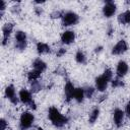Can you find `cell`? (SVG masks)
Wrapping results in <instances>:
<instances>
[{
    "label": "cell",
    "instance_id": "obj_1",
    "mask_svg": "<svg viewBox=\"0 0 130 130\" xmlns=\"http://www.w3.org/2000/svg\"><path fill=\"white\" fill-rule=\"evenodd\" d=\"M48 116H49V119L50 121L52 122V124L55 126V127H58V128H61L63 127L67 122H68V118L63 116L60 111L55 108V107H51L49 108V111H48Z\"/></svg>",
    "mask_w": 130,
    "mask_h": 130
},
{
    "label": "cell",
    "instance_id": "obj_2",
    "mask_svg": "<svg viewBox=\"0 0 130 130\" xmlns=\"http://www.w3.org/2000/svg\"><path fill=\"white\" fill-rule=\"evenodd\" d=\"M112 76H113L112 70L110 68H107L102 75H100V76H98L95 78V86H96V89L100 90V91H104L107 88L109 81L112 79Z\"/></svg>",
    "mask_w": 130,
    "mask_h": 130
},
{
    "label": "cell",
    "instance_id": "obj_3",
    "mask_svg": "<svg viewBox=\"0 0 130 130\" xmlns=\"http://www.w3.org/2000/svg\"><path fill=\"white\" fill-rule=\"evenodd\" d=\"M35 121V116L29 112H24L21 114L19 119V128L20 130H27L31 127Z\"/></svg>",
    "mask_w": 130,
    "mask_h": 130
},
{
    "label": "cell",
    "instance_id": "obj_4",
    "mask_svg": "<svg viewBox=\"0 0 130 130\" xmlns=\"http://www.w3.org/2000/svg\"><path fill=\"white\" fill-rule=\"evenodd\" d=\"M19 100H20V102H21L22 104L28 105L31 109H34V110L37 109L36 104H35L32 98H31V93H30L27 89H25V88L20 89V91H19Z\"/></svg>",
    "mask_w": 130,
    "mask_h": 130
},
{
    "label": "cell",
    "instance_id": "obj_5",
    "mask_svg": "<svg viewBox=\"0 0 130 130\" xmlns=\"http://www.w3.org/2000/svg\"><path fill=\"white\" fill-rule=\"evenodd\" d=\"M78 15L73 12V11H68L65 12L62 16V24L64 26H69V25H74L78 22Z\"/></svg>",
    "mask_w": 130,
    "mask_h": 130
},
{
    "label": "cell",
    "instance_id": "obj_6",
    "mask_svg": "<svg viewBox=\"0 0 130 130\" xmlns=\"http://www.w3.org/2000/svg\"><path fill=\"white\" fill-rule=\"evenodd\" d=\"M27 44V37L26 34L22 30H18L15 34V48L22 51L26 48Z\"/></svg>",
    "mask_w": 130,
    "mask_h": 130
},
{
    "label": "cell",
    "instance_id": "obj_7",
    "mask_svg": "<svg viewBox=\"0 0 130 130\" xmlns=\"http://www.w3.org/2000/svg\"><path fill=\"white\" fill-rule=\"evenodd\" d=\"M128 49V46H127V43L124 41V40H121L119 41L112 49V54L114 55H121V54H124Z\"/></svg>",
    "mask_w": 130,
    "mask_h": 130
},
{
    "label": "cell",
    "instance_id": "obj_8",
    "mask_svg": "<svg viewBox=\"0 0 130 130\" xmlns=\"http://www.w3.org/2000/svg\"><path fill=\"white\" fill-rule=\"evenodd\" d=\"M116 9H117V6L114 2L112 1H108L105 6L103 7V14L106 16V17H111L115 14L116 12Z\"/></svg>",
    "mask_w": 130,
    "mask_h": 130
},
{
    "label": "cell",
    "instance_id": "obj_9",
    "mask_svg": "<svg viewBox=\"0 0 130 130\" xmlns=\"http://www.w3.org/2000/svg\"><path fill=\"white\" fill-rule=\"evenodd\" d=\"M5 95L13 105H16L18 103V99L16 98L15 89H14V86L12 84L6 86V88H5Z\"/></svg>",
    "mask_w": 130,
    "mask_h": 130
},
{
    "label": "cell",
    "instance_id": "obj_10",
    "mask_svg": "<svg viewBox=\"0 0 130 130\" xmlns=\"http://www.w3.org/2000/svg\"><path fill=\"white\" fill-rule=\"evenodd\" d=\"M12 29H13V23L11 22H8L6 23L3 27H2V31H3V38H2V45L5 46L8 42V39L10 37V34L12 32Z\"/></svg>",
    "mask_w": 130,
    "mask_h": 130
},
{
    "label": "cell",
    "instance_id": "obj_11",
    "mask_svg": "<svg viewBox=\"0 0 130 130\" xmlns=\"http://www.w3.org/2000/svg\"><path fill=\"white\" fill-rule=\"evenodd\" d=\"M75 40V32L73 30H65L61 35V42L65 45H69L73 43Z\"/></svg>",
    "mask_w": 130,
    "mask_h": 130
},
{
    "label": "cell",
    "instance_id": "obj_12",
    "mask_svg": "<svg viewBox=\"0 0 130 130\" xmlns=\"http://www.w3.org/2000/svg\"><path fill=\"white\" fill-rule=\"evenodd\" d=\"M74 86L70 81H67L64 87V92H65V98H66V102H70L73 96H74Z\"/></svg>",
    "mask_w": 130,
    "mask_h": 130
},
{
    "label": "cell",
    "instance_id": "obj_13",
    "mask_svg": "<svg viewBox=\"0 0 130 130\" xmlns=\"http://www.w3.org/2000/svg\"><path fill=\"white\" fill-rule=\"evenodd\" d=\"M124 120V112L121 109L114 110V123L117 127H121Z\"/></svg>",
    "mask_w": 130,
    "mask_h": 130
},
{
    "label": "cell",
    "instance_id": "obj_14",
    "mask_svg": "<svg viewBox=\"0 0 130 130\" xmlns=\"http://www.w3.org/2000/svg\"><path fill=\"white\" fill-rule=\"evenodd\" d=\"M127 72H128V64L125 61H120L117 65V70H116L117 76L118 77H123V76L126 75Z\"/></svg>",
    "mask_w": 130,
    "mask_h": 130
},
{
    "label": "cell",
    "instance_id": "obj_15",
    "mask_svg": "<svg viewBox=\"0 0 130 130\" xmlns=\"http://www.w3.org/2000/svg\"><path fill=\"white\" fill-rule=\"evenodd\" d=\"M32 66H34V69L40 71V72H43L46 70L47 68V64L42 60V59H36L32 63Z\"/></svg>",
    "mask_w": 130,
    "mask_h": 130
},
{
    "label": "cell",
    "instance_id": "obj_16",
    "mask_svg": "<svg viewBox=\"0 0 130 130\" xmlns=\"http://www.w3.org/2000/svg\"><path fill=\"white\" fill-rule=\"evenodd\" d=\"M118 21L122 24H129L130 23V10H126L125 12L121 13L118 16Z\"/></svg>",
    "mask_w": 130,
    "mask_h": 130
},
{
    "label": "cell",
    "instance_id": "obj_17",
    "mask_svg": "<svg viewBox=\"0 0 130 130\" xmlns=\"http://www.w3.org/2000/svg\"><path fill=\"white\" fill-rule=\"evenodd\" d=\"M85 94H84V88L82 87H78V88H75L74 90V96L73 99L77 102V103H81L84 99Z\"/></svg>",
    "mask_w": 130,
    "mask_h": 130
},
{
    "label": "cell",
    "instance_id": "obj_18",
    "mask_svg": "<svg viewBox=\"0 0 130 130\" xmlns=\"http://www.w3.org/2000/svg\"><path fill=\"white\" fill-rule=\"evenodd\" d=\"M37 51L39 54H48L51 52V48L49 45L45 43H38L37 44Z\"/></svg>",
    "mask_w": 130,
    "mask_h": 130
},
{
    "label": "cell",
    "instance_id": "obj_19",
    "mask_svg": "<svg viewBox=\"0 0 130 130\" xmlns=\"http://www.w3.org/2000/svg\"><path fill=\"white\" fill-rule=\"evenodd\" d=\"M41 73L42 72H40V71H38V70H36V69H34V70H30L28 73H27V79L29 80V81H36V80H38L39 79V77L41 76Z\"/></svg>",
    "mask_w": 130,
    "mask_h": 130
},
{
    "label": "cell",
    "instance_id": "obj_20",
    "mask_svg": "<svg viewBox=\"0 0 130 130\" xmlns=\"http://www.w3.org/2000/svg\"><path fill=\"white\" fill-rule=\"evenodd\" d=\"M75 60L80 64H84L86 62V57L82 51H77V53L75 54Z\"/></svg>",
    "mask_w": 130,
    "mask_h": 130
},
{
    "label": "cell",
    "instance_id": "obj_21",
    "mask_svg": "<svg viewBox=\"0 0 130 130\" xmlns=\"http://www.w3.org/2000/svg\"><path fill=\"white\" fill-rule=\"evenodd\" d=\"M99 114H100L99 108H94V109L91 111V113L89 114V123H90V124H92V123L95 122V120H96L98 117H99Z\"/></svg>",
    "mask_w": 130,
    "mask_h": 130
},
{
    "label": "cell",
    "instance_id": "obj_22",
    "mask_svg": "<svg viewBox=\"0 0 130 130\" xmlns=\"http://www.w3.org/2000/svg\"><path fill=\"white\" fill-rule=\"evenodd\" d=\"M42 87H43V85H42V83H41L40 81H38V80L32 81V83H31V91H32V92H38V91H40V90L42 89Z\"/></svg>",
    "mask_w": 130,
    "mask_h": 130
},
{
    "label": "cell",
    "instance_id": "obj_23",
    "mask_svg": "<svg viewBox=\"0 0 130 130\" xmlns=\"http://www.w3.org/2000/svg\"><path fill=\"white\" fill-rule=\"evenodd\" d=\"M93 93H94V88L93 87H91V86H88V87H86L85 89H84V94H85V96L86 98H91L92 95H93Z\"/></svg>",
    "mask_w": 130,
    "mask_h": 130
},
{
    "label": "cell",
    "instance_id": "obj_24",
    "mask_svg": "<svg viewBox=\"0 0 130 130\" xmlns=\"http://www.w3.org/2000/svg\"><path fill=\"white\" fill-rule=\"evenodd\" d=\"M112 86L113 87H121V86H124V83H123V81H121L119 79H114V80H112Z\"/></svg>",
    "mask_w": 130,
    "mask_h": 130
},
{
    "label": "cell",
    "instance_id": "obj_25",
    "mask_svg": "<svg viewBox=\"0 0 130 130\" xmlns=\"http://www.w3.org/2000/svg\"><path fill=\"white\" fill-rule=\"evenodd\" d=\"M62 16H63L62 11H57V10H55V11H53V12L51 13V17H52V18H59V17H62Z\"/></svg>",
    "mask_w": 130,
    "mask_h": 130
},
{
    "label": "cell",
    "instance_id": "obj_26",
    "mask_svg": "<svg viewBox=\"0 0 130 130\" xmlns=\"http://www.w3.org/2000/svg\"><path fill=\"white\" fill-rule=\"evenodd\" d=\"M6 126H7L6 121H5L4 119H1V120H0V130H5Z\"/></svg>",
    "mask_w": 130,
    "mask_h": 130
},
{
    "label": "cell",
    "instance_id": "obj_27",
    "mask_svg": "<svg viewBox=\"0 0 130 130\" xmlns=\"http://www.w3.org/2000/svg\"><path fill=\"white\" fill-rule=\"evenodd\" d=\"M65 53H66V49L60 48V49L58 50V52H57V57H61V56H63Z\"/></svg>",
    "mask_w": 130,
    "mask_h": 130
},
{
    "label": "cell",
    "instance_id": "obj_28",
    "mask_svg": "<svg viewBox=\"0 0 130 130\" xmlns=\"http://www.w3.org/2000/svg\"><path fill=\"white\" fill-rule=\"evenodd\" d=\"M4 9H5V1L1 0V1H0V11H1V16H2V14H3Z\"/></svg>",
    "mask_w": 130,
    "mask_h": 130
},
{
    "label": "cell",
    "instance_id": "obj_29",
    "mask_svg": "<svg viewBox=\"0 0 130 130\" xmlns=\"http://www.w3.org/2000/svg\"><path fill=\"white\" fill-rule=\"evenodd\" d=\"M125 112H126V115L130 118V102H128V103H127L126 108H125Z\"/></svg>",
    "mask_w": 130,
    "mask_h": 130
},
{
    "label": "cell",
    "instance_id": "obj_30",
    "mask_svg": "<svg viewBox=\"0 0 130 130\" xmlns=\"http://www.w3.org/2000/svg\"><path fill=\"white\" fill-rule=\"evenodd\" d=\"M102 50H103V47L99 46V47H96V48H95V53H100Z\"/></svg>",
    "mask_w": 130,
    "mask_h": 130
},
{
    "label": "cell",
    "instance_id": "obj_31",
    "mask_svg": "<svg viewBox=\"0 0 130 130\" xmlns=\"http://www.w3.org/2000/svg\"><path fill=\"white\" fill-rule=\"evenodd\" d=\"M36 11H37V13H38V14L42 13V9H41V8H38V7H37V8H36Z\"/></svg>",
    "mask_w": 130,
    "mask_h": 130
},
{
    "label": "cell",
    "instance_id": "obj_32",
    "mask_svg": "<svg viewBox=\"0 0 130 130\" xmlns=\"http://www.w3.org/2000/svg\"><path fill=\"white\" fill-rule=\"evenodd\" d=\"M112 32H113V28H112V27L110 26V27H109V30H108V35L110 36V35H111Z\"/></svg>",
    "mask_w": 130,
    "mask_h": 130
}]
</instances>
